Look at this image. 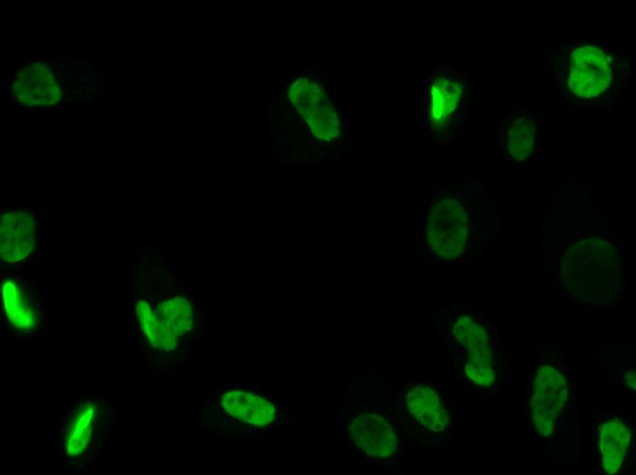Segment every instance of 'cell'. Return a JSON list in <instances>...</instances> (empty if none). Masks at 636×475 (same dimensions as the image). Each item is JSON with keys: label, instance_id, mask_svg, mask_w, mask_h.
Returning a JSON list of instances; mask_svg holds the SVG:
<instances>
[{"label": "cell", "instance_id": "1", "mask_svg": "<svg viewBox=\"0 0 636 475\" xmlns=\"http://www.w3.org/2000/svg\"><path fill=\"white\" fill-rule=\"evenodd\" d=\"M559 269L568 290L599 296L617 278L618 255L610 242L592 237L570 246L561 257Z\"/></svg>", "mask_w": 636, "mask_h": 475}, {"label": "cell", "instance_id": "2", "mask_svg": "<svg viewBox=\"0 0 636 475\" xmlns=\"http://www.w3.org/2000/svg\"><path fill=\"white\" fill-rule=\"evenodd\" d=\"M468 238V216L461 203L447 198L430 207L426 239L437 257L447 260L458 259L464 252Z\"/></svg>", "mask_w": 636, "mask_h": 475}, {"label": "cell", "instance_id": "3", "mask_svg": "<svg viewBox=\"0 0 636 475\" xmlns=\"http://www.w3.org/2000/svg\"><path fill=\"white\" fill-rule=\"evenodd\" d=\"M568 395L567 376L559 368L552 364H543L538 368L533 383L530 411L533 424L541 436L553 434Z\"/></svg>", "mask_w": 636, "mask_h": 475}, {"label": "cell", "instance_id": "4", "mask_svg": "<svg viewBox=\"0 0 636 475\" xmlns=\"http://www.w3.org/2000/svg\"><path fill=\"white\" fill-rule=\"evenodd\" d=\"M611 77V58L600 48L582 46L572 52L567 85L576 95L597 97L609 87Z\"/></svg>", "mask_w": 636, "mask_h": 475}, {"label": "cell", "instance_id": "5", "mask_svg": "<svg viewBox=\"0 0 636 475\" xmlns=\"http://www.w3.org/2000/svg\"><path fill=\"white\" fill-rule=\"evenodd\" d=\"M12 90L16 100L29 107L51 106L61 100V89L53 70L42 62L19 70Z\"/></svg>", "mask_w": 636, "mask_h": 475}, {"label": "cell", "instance_id": "6", "mask_svg": "<svg viewBox=\"0 0 636 475\" xmlns=\"http://www.w3.org/2000/svg\"><path fill=\"white\" fill-rule=\"evenodd\" d=\"M352 441L371 458H387L397 449L398 437L388 420L376 412L357 415L349 425Z\"/></svg>", "mask_w": 636, "mask_h": 475}, {"label": "cell", "instance_id": "7", "mask_svg": "<svg viewBox=\"0 0 636 475\" xmlns=\"http://www.w3.org/2000/svg\"><path fill=\"white\" fill-rule=\"evenodd\" d=\"M37 224L27 212L3 215L0 225V254L2 259L17 262L26 259L36 245Z\"/></svg>", "mask_w": 636, "mask_h": 475}, {"label": "cell", "instance_id": "8", "mask_svg": "<svg viewBox=\"0 0 636 475\" xmlns=\"http://www.w3.org/2000/svg\"><path fill=\"white\" fill-rule=\"evenodd\" d=\"M299 87L292 90L293 100L300 112L309 121L313 133L324 140L339 134V121L331 105H322L324 98L323 90L315 83L300 80Z\"/></svg>", "mask_w": 636, "mask_h": 475}, {"label": "cell", "instance_id": "9", "mask_svg": "<svg viewBox=\"0 0 636 475\" xmlns=\"http://www.w3.org/2000/svg\"><path fill=\"white\" fill-rule=\"evenodd\" d=\"M408 412L424 428L435 433L446 430L450 417L440 395L430 385H418L406 395Z\"/></svg>", "mask_w": 636, "mask_h": 475}, {"label": "cell", "instance_id": "10", "mask_svg": "<svg viewBox=\"0 0 636 475\" xmlns=\"http://www.w3.org/2000/svg\"><path fill=\"white\" fill-rule=\"evenodd\" d=\"M631 428L620 417L602 423L598 432V449L603 470L615 474L620 470L631 443Z\"/></svg>", "mask_w": 636, "mask_h": 475}, {"label": "cell", "instance_id": "11", "mask_svg": "<svg viewBox=\"0 0 636 475\" xmlns=\"http://www.w3.org/2000/svg\"><path fill=\"white\" fill-rule=\"evenodd\" d=\"M221 405L233 418L255 427L270 425L276 414L272 403L262 396L241 390L226 392L222 396Z\"/></svg>", "mask_w": 636, "mask_h": 475}, {"label": "cell", "instance_id": "12", "mask_svg": "<svg viewBox=\"0 0 636 475\" xmlns=\"http://www.w3.org/2000/svg\"><path fill=\"white\" fill-rule=\"evenodd\" d=\"M2 301L10 324L20 332H30L38 324L37 310L31 304L20 284L5 280L2 285Z\"/></svg>", "mask_w": 636, "mask_h": 475}, {"label": "cell", "instance_id": "13", "mask_svg": "<svg viewBox=\"0 0 636 475\" xmlns=\"http://www.w3.org/2000/svg\"><path fill=\"white\" fill-rule=\"evenodd\" d=\"M451 333L466 350L468 359H493L489 332L475 318L468 314L461 315L454 322Z\"/></svg>", "mask_w": 636, "mask_h": 475}, {"label": "cell", "instance_id": "14", "mask_svg": "<svg viewBox=\"0 0 636 475\" xmlns=\"http://www.w3.org/2000/svg\"><path fill=\"white\" fill-rule=\"evenodd\" d=\"M463 92L461 81L451 77L440 76L430 89L429 114L436 122L445 121L460 104Z\"/></svg>", "mask_w": 636, "mask_h": 475}, {"label": "cell", "instance_id": "15", "mask_svg": "<svg viewBox=\"0 0 636 475\" xmlns=\"http://www.w3.org/2000/svg\"><path fill=\"white\" fill-rule=\"evenodd\" d=\"M136 314L146 340L153 346L166 352L175 348L179 336L157 317L145 301L137 302Z\"/></svg>", "mask_w": 636, "mask_h": 475}, {"label": "cell", "instance_id": "16", "mask_svg": "<svg viewBox=\"0 0 636 475\" xmlns=\"http://www.w3.org/2000/svg\"><path fill=\"white\" fill-rule=\"evenodd\" d=\"M96 417L93 406L81 407L72 418L66 436L65 450L68 456L79 457L91 439Z\"/></svg>", "mask_w": 636, "mask_h": 475}, {"label": "cell", "instance_id": "17", "mask_svg": "<svg viewBox=\"0 0 636 475\" xmlns=\"http://www.w3.org/2000/svg\"><path fill=\"white\" fill-rule=\"evenodd\" d=\"M535 123L525 118L513 121L505 132V146L510 156L516 161L527 159L535 145Z\"/></svg>", "mask_w": 636, "mask_h": 475}, {"label": "cell", "instance_id": "18", "mask_svg": "<svg viewBox=\"0 0 636 475\" xmlns=\"http://www.w3.org/2000/svg\"><path fill=\"white\" fill-rule=\"evenodd\" d=\"M154 312L178 336L193 327V310L186 299L176 297L163 302Z\"/></svg>", "mask_w": 636, "mask_h": 475}, {"label": "cell", "instance_id": "19", "mask_svg": "<svg viewBox=\"0 0 636 475\" xmlns=\"http://www.w3.org/2000/svg\"><path fill=\"white\" fill-rule=\"evenodd\" d=\"M464 374L472 384L480 387H490L496 380L493 365L475 364L466 362Z\"/></svg>", "mask_w": 636, "mask_h": 475}, {"label": "cell", "instance_id": "20", "mask_svg": "<svg viewBox=\"0 0 636 475\" xmlns=\"http://www.w3.org/2000/svg\"><path fill=\"white\" fill-rule=\"evenodd\" d=\"M626 378V383L627 385H630L631 388L635 389V372L630 371L625 375Z\"/></svg>", "mask_w": 636, "mask_h": 475}]
</instances>
